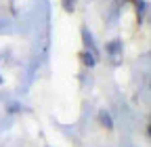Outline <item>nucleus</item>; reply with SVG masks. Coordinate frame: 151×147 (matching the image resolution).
Listing matches in <instances>:
<instances>
[{
  "mask_svg": "<svg viewBox=\"0 0 151 147\" xmlns=\"http://www.w3.org/2000/svg\"><path fill=\"white\" fill-rule=\"evenodd\" d=\"M105 53L113 59V65H118V63H120V55H122V42H120V40L107 42V44H105Z\"/></svg>",
  "mask_w": 151,
  "mask_h": 147,
  "instance_id": "1",
  "label": "nucleus"
},
{
  "mask_svg": "<svg viewBox=\"0 0 151 147\" xmlns=\"http://www.w3.org/2000/svg\"><path fill=\"white\" fill-rule=\"evenodd\" d=\"M82 42H84V48L86 50H90L94 57H99V50H97V46H94V38L90 36L88 27H82Z\"/></svg>",
  "mask_w": 151,
  "mask_h": 147,
  "instance_id": "2",
  "label": "nucleus"
},
{
  "mask_svg": "<svg viewBox=\"0 0 151 147\" xmlns=\"http://www.w3.org/2000/svg\"><path fill=\"white\" fill-rule=\"evenodd\" d=\"M80 61H82V65H84V67H90V69L97 65V57H94L90 50H86V48L80 53Z\"/></svg>",
  "mask_w": 151,
  "mask_h": 147,
  "instance_id": "3",
  "label": "nucleus"
},
{
  "mask_svg": "<svg viewBox=\"0 0 151 147\" xmlns=\"http://www.w3.org/2000/svg\"><path fill=\"white\" fill-rule=\"evenodd\" d=\"M99 122H101V126L103 128H107V130H113V120H111V114L109 112H99Z\"/></svg>",
  "mask_w": 151,
  "mask_h": 147,
  "instance_id": "4",
  "label": "nucleus"
},
{
  "mask_svg": "<svg viewBox=\"0 0 151 147\" xmlns=\"http://www.w3.org/2000/svg\"><path fill=\"white\" fill-rule=\"evenodd\" d=\"M132 2L137 4V17H139V21H143V17H145V11H147V4H145V0H132Z\"/></svg>",
  "mask_w": 151,
  "mask_h": 147,
  "instance_id": "5",
  "label": "nucleus"
},
{
  "mask_svg": "<svg viewBox=\"0 0 151 147\" xmlns=\"http://www.w3.org/2000/svg\"><path fill=\"white\" fill-rule=\"evenodd\" d=\"M61 6H63L67 13H73V11H76V0H61Z\"/></svg>",
  "mask_w": 151,
  "mask_h": 147,
  "instance_id": "6",
  "label": "nucleus"
},
{
  "mask_svg": "<svg viewBox=\"0 0 151 147\" xmlns=\"http://www.w3.org/2000/svg\"><path fill=\"white\" fill-rule=\"evenodd\" d=\"M2 82H4V80H2V76H0V84H2Z\"/></svg>",
  "mask_w": 151,
  "mask_h": 147,
  "instance_id": "7",
  "label": "nucleus"
}]
</instances>
